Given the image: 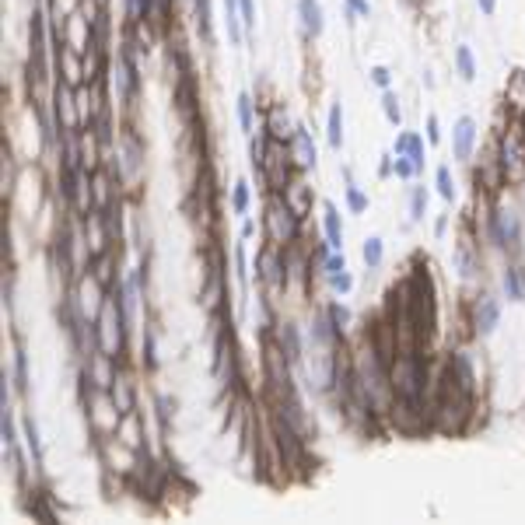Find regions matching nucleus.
Segmentation results:
<instances>
[{"instance_id": "f257e3e1", "label": "nucleus", "mask_w": 525, "mask_h": 525, "mask_svg": "<svg viewBox=\"0 0 525 525\" xmlns=\"http://www.w3.org/2000/svg\"><path fill=\"white\" fill-rule=\"evenodd\" d=\"M263 238L273 245H291L301 242V218L284 203L281 193H270L266 214H263Z\"/></svg>"}, {"instance_id": "f03ea898", "label": "nucleus", "mask_w": 525, "mask_h": 525, "mask_svg": "<svg viewBox=\"0 0 525 525\" xmlns=\"http://www.w3.org/2000/svg\"><path fill=\"white\" fill-rule=\"evenodd\" d=\"M498 154H501L508 182H522L525 179V127H522V119L508 116V127H501V133H498Z\"/></svg>"}, {"instance_id": "7ed1b4c3", "label": "nucleus", "mask_w": 525, "mask_h": 525, "mask_svg": "<svg viewBox=\"0 0 525 525\" xmlns=\"http://www.w3.org/2000/svg\"><path fill=\"white\" fill-rule=\"evenodd\" d=\"M487 235L501 253H518L522 249V218L511 207H494L487 218Z\"/></svg>"}, {"instance_id": "20e7f679", "label": "nucleus", "mask_w": 525, "mask_h": 525, "mask_svg": "<svg viewBox=\"0 0 525 525\" xmlns=\"http://www.w3.org/2000/svg\"><path fill=\"white\" fill-rule=\"evenodd\" d=\"M256 281L270 291L287 287V259H284V245L266 242L256 253Z\"/></svg>"}, {"instance_id": "39448f33", "label": "nucleus", "mask_w": 525, "mask_h": 525, "mask_svg": "<svg viewBox=\"0 0 525 525\" xmlns=\"http://www.w3.org/2000/svg\"><path fill=\"white\" fill-rule=\"evenodd\" d=\"M501 322V298L494 291H480L470 305V326H473V336H490Z\"/></svg>"}, {"instance_id": "423d86ee", "label": "nucleus", "mask_w": 525, "mask_h": 525, "mask_svg": "<svg viewBox=\"0 0 525 525\" xmlns=\"http://www.w3.org/2000/svg\"><path fill=\"white\" fill-rule=\"evenodd\" d=\"M448 375H452V382L459 385V389H466L470 396H476L480 392V372H476V361H473V354L466 350V347H455L452 354H448Z\"/></svg>"}, {"instance_id": "0eeeda50", "label": "nucleus", "mask_w": 525, "mask_h": 525, "mask_svg": "<svg viewBox=\"0 0 525 525\" xmlns=\"http://www.w3.org/2000/svg\"><path fill=\"white\" fill-rule=\"evenodd\" d=\"M476 119L473 116H459L455 127H452V154L455 162H473V151H476Z\"/></svg>"}, {"instance_id": "6e6552de", "label": "nucleus", "mask_w": 525, "mask_h": 525, "mask_svg": "<svg viewBox=\"0 0 525 525\" xmlns=\"http://www.w3.org/2000/svg\"><path fill=\"white\" fill-rule=\"evenodd\" d=\"M291 158H294V168H301V172H312L316 168V162H319V154H316V140H312V133H308V127H294V133H291Z\"/></svg>"}, {"instance_id": "1a4fd4ad", "label": "nucleus", "mask_w": 525, "mask_h": 525, "mask_svg": "<svg viewBox=\"0 0 525 525\" xmlns=\"http://www.w3.org/2000/svg\"><path fill=\"white\" fill-rule=\"evenodd\" d=\"M452 259H455V270H459L462 281H476V277H480V249L473 245V238H470V235L455 242V253H452Z\"/></svg>"}, {"instance_id": "9d476101", "label": "nucleus", "mask_w": 525, "mask_h": 525, "mask_svg": "<svg viewBox=\"0 0 525 525\" xmlns=\"http://www.w3.org/2000/svg\"><path fill=\"white\" fill-rule=\"evenodd\" d=\"M284 203L298 214V218L305 221L308 214H312V203H316V193H312V186H308V182H301V179H291L287 186H284Z\"/></svg>"}, {"instance_id": "9b49d317", "label": "nucleus", "mask_w": 525, "mask_h": 525, "mask_svg": "<svg viewBox=\"0 0 525 525\" xmlns=\"http://www.w3.org/2000/svg\"><path fill=\"white\" fill-rule=\"evenodd\" d=\"M322 231L329 249L344 253V218H340V207L333 200H322Z\"/></svg>"}, {"instance_id": "f8f14e48", "label": "nucleus", "mask_w": 525, "mask_h": 525, "mask_svg": "<svg viewBox=\"0 0 525 525\" xmlns=\"http://www.w3.org/2000/svg\"><path fill=\"white\" fill-rule=\"evenodd\" d=\"M392 154H403V158L417 162L420 168L427 165V144H424V137L417 130H403V133H399L396 144H392Z\"/></svg>"}, {"instance_id": "ddd939ff", "label": "nucleus", "mask_w": 525, "mask_h": 525, "mask_svg": "<svg viewBox=\"0 0 525 525\" xmlns=\"http://www.w3.org/2000/svg\"><path fill=\"white\" fill-rule=\"evenodd\" d=\"M504 109H508L511 119H522V116H525V71H511V74H508Z\"/></svg>"}, {"instance_id": "4468645a", "label": "nucleus", "mask_w": 525, "mask_h": 525, "mask_svg": "<svg viewBox=\"0 0 525 525\" xmlns=\"http://www.w3.org/2000/svg\"><path fill=\"white\" fill-rule=\"evenodd\" d=\"M298 18H301V28L308 39H319L322 36V4L319 0H298Z\"/></svg>"}, {"instance_id": "2eb2a0df", "label": "nucleus", "mask_w": 525, "mask_h": 525, "mask_svg": "<svg viewBox=\"0 0 525 525\" xmlns=\"http://www.w3.org/2000/svg\"><path fill=\"white\" fill-rule=\"evenodd\" d=\"M112 186H116V182H112V175L109 172H102V168H95V172H91V196H95V210H112L116 207V200H112Z\"/></svg>"}, {"instance_id": "dca6fc26", "label": "nucleus", "mask_w": 525, "mask_h": 525, "mask_svg": "<svg viewBox=\"0 0 525 525\" xmlns=\"http://www.w3.org/2000/svg\"><path fill=\"white\" fill-rule=\"evenodd\" d=\"M501 291L508 301H525V266L518 263H508L504 273H501Z\"/></svg>"}, {"instance_id": "f3484780", "label": "nucleus", "mask_w": 525, "mask_h": 525, "mask_svg": "<svg viewBox=\"0 0 525 525\" xmlns=\"http://www.w3.org/2000/svg\"><path fill=\"white\" fill-rule=\"evenodd\" d=\"M109 396L116 399L119 413H133V410H137V389H133V382H130L127 375H123V372L116 375V382H112Z\"/></svg>"}, {"instance_id": "a211bd4d", "label": "nucleus", "mask_w": 525, "mask_h": 525, "mask_svg": "<svg viewBox=\"0 0 525 525\" xmlns=\"http://www.w3.org/2000/svg\"><path fill=\"white\" fill-rule=\"evenodd\" d=\"M21 431H25V448H28V459H32V470H42V438H39V424L32 417L21 420Z\"/></svg>"}, {"instance_id": "6ab92c4d", "label": "nucleus", "mask_w": 525, "mask_h": 525, "mask_svg": "<svg viewBox=\"0 0 525 525\" xmlns=\"http://www.w3.org/2000/svg\"><path fill=\"white\" fill-rule=\"evenodd\" d=\"M326 140H329V147H333V151H340V147H344V105H340V102H333V109H329V123H326Z\"/></svg>"}, {"instance_id": "aec40b11", "label": "nucleus", "mask_w": 525, "mask_h": 525, "mask_svg": "<svg viewBox=\"0 0 525 525\" xmlns=\"http://www.w3.org/2000/svg\"><path fill=\"white\" fill-rule=\"evenodd\" d=\"M281 347H284V354L291 357V364L301 361V333H298L294 322H281Z\"/></svg>"}, {"instance_id": "412c9836", "label": "nucleus", "mask_w": 525, "mask_h": 525, "mask_svg": "<svg viewBox=\"0 0 525 525\" xmlns=\"http://www.w3.org/2000/svg\"><path fill=\"white\" fill-rule=\"evenodd\" d=\"M455 71H459V77L466 84L476 81V56H473L470 46H455Z\"/></svg>"}, {"instance_id": "4be33fe9", "label": "nucleus", "mask_w": 525, "mask_h": 525, "mask_svg": "<svg viewBox=\"0 0 525 525\" xmlns=\"http://www.w3.org/2000/svg\"><path fill=\"white\" fill-rule=\"evenodd\" d=\"M361 256H364V266H368V270H379L382 259H385V242H382L379 235H368V238H364Z\"/></svg>"}, {"instance_id": "5701e85b", "label": "nucleus", "mask_w": 525, "mask_h": 525, "mask_svg": "<svg viewBox=\"0 0 525 525\" xmlns=\"http://www.w3.org/2000/svg\"><path fill=\"white\" fill-rule=\"evenodd\" d=\"M435 186H438V196L452 207L455 196H459V190H455V175H452L448 165H438V172H435Z\"/></svg>"}, {"instance_id": "b1692460", "label": "nucleus", "mask_w": 525, "mask_h": 525, "mask_svg": "<svg viewBox=\"0 0 525 525\" xmlns=\"http://www.w3.org/2000/svg\"><path fill=\"white\" fill-rule=\"evenodd\" d=\"M368 207H372V200H368V193L357 186L350 168H347V210L350 214H368Z\"/></svg>"}, {"instance_id": "393cba45", "label": "nucleus", "mask_w": 525, "mask_h": 525, "mask_svg": "<svg viewBox=\"0 0 525 525\" xmlns=\"http://www.w3.org/2000/svg\"><path fill=\"white\" fill-rule=\"evenodd\" d=\"M231 214L235 218H245V214H249V182L245 179H238L231 186Z\"/></svg>"}, {"instance_id": "a878e982", "label": "nucleus", "mask_w": 525, "mask_h": 525, "mask_svg": "<svg viewBox=\"0 0 525 525\" xmlns=\"http://www.w3.org/2000/svg\"><path fill=\"white\" fill-rule=\"evenodd\" d=\"M427 190L424 186H413L410 190V225H420L424 218H427Z\"/></svg>"}, {"instance_id": "bb28decb", "label": "nucleus", "mask_w": 525, "mask_h": 525, "mask_svg": "<svg viewBox=\"0 0 525 525\" xmlns=\"http://www.w3.org/2000/svg\"><path fill=\"white\" fill-rule=\"evenodd\" d=\"M420 172H424V168H420L417 162L403 158V154H392V175H396V179H403V182H413Z\"/></svg>"}, {"instance_id": "cd10ccee", "label": "nucleus", "mask_w": 525, "mask_h": 525, "mask_svg": "<svg viewBox=\"0 0 525 525\" xmlns=\"http://www.w3.org/2000/svg\"><path fill=\"white\" fill-rule=\"evenodd\" d=\"M235 109H238V127H242V133H253V127H256V123H253V95H245V91H242V95L235 99Z\"/></svg>"}, {"instance_id": "c85d7f7f", "label": "nucleus", "mask_w": 525, "mask_h": 525, "mask_svg": "<svg viewBox=\"0 0 525 525\" xmlns=\"http://www.w3.org/2000/svg\"><path fill=\"white\" fill-rule=\"evenodd\" d=\"M28 511H32L39 522H56V511L46 504V490H32V504H28Z\"/></svg>"}, {"instance_id": "c756f323", "label": "nucleus", "mask_w": 525, "mask_h": 525, "mask_svg": "<svg viewBox=\"0 0 525 525\" xmlns=\"http://www.w3.org/2000/svg\"><path fill=\"white\" fill-rule=\"evenodd\" d=\"M382 112H385V119L392 123V127H399V123H403V109H399V99H396L392 88L382 91Z\"/></svg>"}, {"instance_id": "7c9ffc66", "label": "nucleus", "mask_w": 525, "mask_h": 525, "mask_svg": "<svg viewBox=\"0 0 525 525\" xmlns=\"http://www.w3.org/2000/svg\"><path fill=\"white\" fill-rule=\"evenodd\" d=\"M14 389L28 392V357L21 347H14Z\"/></svg>"}, {"instance_id": "2f4dec72", "label": "nucleus", "mask_w": 525, "mask_h": 525, "mask_svg": "<svg viewBox=\"0 0 525 525\" xmlns=\"http://www.w3.org/2000/svg\"><path fill=\"white\" fill-rule=\"evenodd\" d=\"M326 316H329V322H333L340 333L350 326V308H347V305H340V301H329V305H326Z\"/></svg>"}, {"instance_id": "473e14b6", "label": "nucleus", "mask_w": 525, "mask_h": 525, "mask_svg": "<svg viewBox=\"0 0 525 525\" xmlns=\"http://www.w3.org/2000/svg\"><path fill=\"white\" fill-rule=\"evenodd\" d=\"M144 368H158V336L151 326L144 329Z\"/></svg>"}, {"instance_id": "72a5a7b5", "label": "nucleus", "mask_w": 525, "mask_h": 525, "mask_svg": "<svg viewBox=\"0 0 525 525\" xmlns=\"http://www.w3.org/2000/svg\"><path fill=\"white\" fill-rule=\"evenodd\" d=\"M326 284L344 298V294H350L354 291V277H350V270H340V273H333V277H326Z\"/></svg>"}, {"instance_id": "f704fd0d", "label": "nucleus", "mask_w": 525, "mask_h": 525, "mask_svg": "<svg viewBox=\"0 0 525 525\" xmlns=\"http://www.w3.org/2000/svg\"><path fill=\"white\" fill-rule=\"evenodd\" d=\"M235 277H238V284H242V287L249 284V270H245V238L235 245Z\"/></svg>"}, {"instance_id": "c9c22d12", "label": "nucleus", "mask_w": 525, "mask_h": 525, "mask_svg": "<svg viewBox=\"0 0 525 525\" xmlns=\"http://www.w3.org/2000/svg\"><path fill=\"white\" fill-rule=\"evenodd\" d=\"M238 11H242V28H245V32H253V28H256V4H253V0H238Z\"/></svg>"}, {"instance_id": "e433bc0d", "label": "nucleus", "mask_w": 525, "mask_h": 525, "mask_svg": "<svg viewBox=\"0 0 525 525\" xmlns=\"http://www.w3.org/2000/svg\"><path fill=\"white\" fill-rule=\"evenodd\" d=\"M4 445H18V424L11 407H4Z\"/></svg>"}, {"instance_id": "4c0bfd02", "label": "nucleus", "mask_w": 525, "mask_h": 525, "mask_svg": "<svg viewBox=\"0 0 525 525\" xmlns=\"http://www.w3.org/2000/svg\"><path fill=\"white\" fill-rule=\"evenodd\" d=\"M427 144H431V147L441 144V123H438V116H435V112L427 116Z\"/></svg>"}, {"instance_id": "58836bf2", "label": "nucleus", "mask_w": 525, "mask_h": 525, "mask_svg": "<svg viewBox=\"0 0 525 525\" xmlns=\"http://www.w3.org/2000/svg\"><path fill=\"white\" fill-rule=\"evenodd\" d=\"M372 84H379L382 91H389V84H392V74H389L385 67H375V71H372Z\"/></svg>"}, {"instance_id": "ea45409f", "label": "nucleus", "mask_w": 525, "mask_h": 525, "mask_svg": "<svg viewBox=\"0 0 525 525\" xmlns=\"http://www.w3.org/2000/svg\"><path fill=\"white\" fill-rule=\"evenodd\" d=\"M347 8H350L357 18H372V4H368V0H347Z\"/></svg>"}, {"instance_id": "a19ab883", "label": "nucleus", "mask_w": 525, "mask_h": 525, "mask_svg": "<svg viewBox=\"0 0 525 525\" xmlns=\"http://www.w3.org/2000/svg\"><path fill=\"white\" fill-rule=\"evenodd\" d=\"M379 175H382V179L392 175V154H382V162H379Z\"/></svg>"}, {"instance_id": "79ce46f5", "label": "nucleus", "mask_w": 525, "mask_h": 525, "mask_svg": "<svg viewBox=\"0 0 525 525\" xmlns=\"http://www.w3.org/2000/svg\"><path fill=\"white\" fill-rule=\"evenodd\" d=\"M476 8H480V14H494V11H498V0H476Z\"/></svg>"}, {"instance_id": "37998d69", "label": "nucleus", "mask_w": 525, "mask_h": 525, "mask_svg": "<svg viewBox=\"0 0 525 525\" xmlns=\"http://www.w3.org/2000/svg\"><path fill=\"white\" fill-rule=\"evenodd\" d=\"M445 231H448V214H441L435 221V238H445Z\"/></svg>"}, {"instance_id": "c03bdc74", "label": "nucleus", "mask_w": 525, "mask_h": 525, "mask_svg": "<svg viewBox=\"0 0 525 525\" xmlns=\"http://www.w3.org/2000/svg\"><path fill=\"white\" fill-rule=\"evenodd\" d=\"M253 235H256V221L245 218V225H242V238H253Z\"/></svg>"}]
</instances>
